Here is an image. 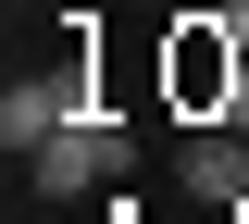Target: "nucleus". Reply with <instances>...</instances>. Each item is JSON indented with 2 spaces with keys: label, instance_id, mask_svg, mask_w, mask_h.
<instances>
[{
  "label": "nucleus",
  "instance_id": "obj_2",
  "mask_svg": "<svg viewBox=\"0 0 249 224\" xmlns=\"http://www.w3.org/2000/svg\"><path fill=\"white\" fill-rule=\"evenodd\" d=\"M25 187H37V199H88V187H124V125H112V112H75L62 137H37V150H25Z\"/></svg>",
  "mask_w": 249,
  "mask_h": 224
},
{
  "label": "nucleus",
  "instance_id": "obj_4",
  "mask_svg": "<svg viewBox=\"0 0 249 224\" xmlns=\"http://www.w3.org/2000/svg\"><path fill=\"white\" fill-rule=\"evenodd\" d=\"M224 125H237V137H249V75H237V100H224Z\"/></svg>",
  "mask_w": 249,
  "mask_h": 224
},
{
  "label": "nucleus",
  "instance_id": "obj_5",
  "mask_svg": "<svg viewBox=\"0 0 249 224\" xmlns=\"http://www.w3.org/2000/svg\"><path fill=\"white\" fill-rule=\"evenodd\" d=\"M199 13H249V0H199Z\"/></svg>",
  "mask_w": 249,
  "mask_h": 224
},
{
  "label": "nucleus",
  "instance_id": "obj_1",
  "mask_svg": "<svg viewBox=\"0 0 249 224\" xmlns=\"http://www.w3.org/2000/svg\"><path fill=\"white\" fill-rule=\"evenodd\" d=\"M249 75V37L224 25V13H187L175 37H162V100H175L187 125H224V100H237Z\"/></svg>",
  "mask_w": 249,
  "mask_h": 224
},
{
  "label": "nucleus",
  "instance_id": "obj_3",
  "mask_svg": "<svg viewBox=\"0 0 249 224\" xmlns=\"http://www.w3.org/2000/svg\"><path fill=\"white\" fill-rule=\"evenodd\" d=\"M187 199H249V150H237V125H212L199 150H187Z\"/></svg>",
  "mask_w": 249,
  "mask_h": 224
}]
</instances>
